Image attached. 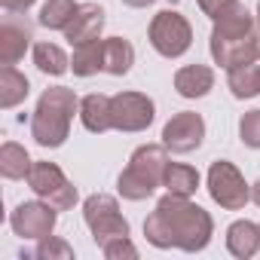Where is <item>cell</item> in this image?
Returning <instances> with one entry per match:
<instances>
[{
  "instance_id": "31",
  "label": "cell",
  "mask_w": 260,
  "mask_h": 260,
  "mask_svg": "<svg viewBox=\"0 0 260 260\" xmlns=\"http://www.w3.org/2000/svg\"><path fill=\"white\" fill-rule=\"evenodd\" d=\"M122 4H128V7H138V10H141V7H150L153 0H122Z\"/></svg>"
},
{
  "instance_id": "20",
  "label": "cell",
  "mask_w": 260,
  "mask_h": 260,
  "mask_svg": "<svg viewBox=\"0 0 260 260\" xmlns=\"http://www.w3.org/2000/svg\"><path fill=\"white\" fill-rule=\"evenodd\" d=\"M31 156H28V150L25 147H19V144H13V141H7L4 147H0V175L4 178H10V181H22V178H28L31 175Z\"/></svg>"
},
{
  "instance_id": "25",
  "label": "cell",
  "mask_w": 260,
  "mask_h": 260,
  "mask_svg": "<svg viewBox=\"0 0 260 260\" xmlns=\"http://www.w3.org/2000/svg\"><path fill=\"white\" fill-rule=\"evenodd\" d=\"M34 64H37L43 74H52V77H61V74L71 68L68 55H64L55 43H37V46H34Z\"/></svg>"
},
{
  "instance_id": "23",
  "label": "cell",
  "mask_w": 260,
  "mask_h": 260,
  "mask_svg": "<svg viewBox=\"0 0 260 260\" xmlns=\"http://www.w3.org/2000/svg\"><path fill=\"white\" fill-rule=\"evenodd\" d=\"M162 184H166V190H169V193H175V196H193V193H196V187H199V172H196L193 166L169 162Z\"/></svg>"
},
{
  "instance_id": "18",
  "label": "cell",
  "mask_w": 260,
  "mask_h": 260,
  "mask_svg": "<svg viewBox=\"0 0 260 260\" xmlns=\"http://www.w3.org/2000/svg\"><path fill=\"white\" fill-rule=\"evenodd\" d=\"M226 86H230V92L236 98H254V95H260V64L248 61V64L230 68Z\"/></svg>"
},
{
  "instance_id": "16",
  "label": "cell",
  "mask_w": 260,
  "mask_h": 260,
  "mask_svg": "<svg viewBox=\"0 0 260 260\" xmlns=\"http://www.w3.org/2000/svg\"><path fill=\"white\" fill-rule=\"evenodd\" d=\"M211 86H214V74L205 64H187L175 74V89L184 98H202V95H208Z\"/></svg>"
},
{
  "instance_id": "30",
  "label": "cell",
  "mask_w": 260,
  "mask_h": 260,
  "mask_svg": "<svg viewBox=\"0 0 260 260\" xmlns=\"http://www.w3.org/2000/svg\"><path fill=\"white\" fill-rule=\"evenodd\" d=\"M0 4H4L7 13H25V10L34 4V0H0Z\"/></svg>"
},
{
  "instance_id": "29",
  "label": "cell",
  "mask_w": 260,
  "mask_h": 260,
  "mask_svg": "<svg viewBox=\"0 0 260 260\" xmlns=\"http://www.w3.org/2000/svg\"><path fill=\"white\" fill-rule=\"evenodd\" d=\"M223 4H226V0H199V10H202L208 19H214V16H217V10H220Z\"/></svg>"
},
{
  "instance_id": "3",
  "label": "cell",
  "mask_w": 260,
  "mask_h": 260,
  "mask_svg": "<svg viewBox=\"0 0 260 260\" xmlns=\"http://www.w3.org/2000/svg\"><path fill=\"white\" fill-rule=\"evenodd\" d=\"M166 144H147V147H138L128 159V169L119 175V196L122 199H132V202H141L147 199L166 178V169H169V156H166Z\"/></svg>"
},
{
  "instance_id": "9",
  "label": "cell",
  "mask_w": 260,
  "mask_h": 260,
  "mask_svg": "<svg viewBox=\"0 0 260 260\" xmlns=\"http://www.w3.org/2000/svg\"><path fill=\"white\" fill-rule=\"evenodd\" d=\"M202 138H205V119L193 110L175 113L162 128V144L172 153H190L202 144Z\"/></svg>"
},
{
  "instance_id": "14",
  "label": "cell",
  "mask_w": 260,
  "mask_h": 260,
  "mask_svg": "<svg viewBox=\"0 0 260 260\" xmlns=\"http://www.w3.org/2000/svg\"><path fill=\"white\" fill-rule=\"evenodd\" d=\"M31 43V28L7 19L0 25V64H16Z\"/></svg>"
},
{
  "instance_id": "24",
  "label": "cell",
  "mask_w": 260,
  "mask_h": 260,
  "mask_svg": "<svg viewBox=\"0 0 260 260\" xmlns=\"http://www.w3.org/2000/svg\"><path fill=\"white\" fill-rule=\"evenodd\" d=\"M77 10H80V4H74V0H46L40 10V25L49 31H64L71 25V19L77 16Z\"/></svg>"
},
{
  "instance_id": "13",
  "label": "cell",
  "mask_w": 260,
  "mask_h": 260,
  "mask_svg": "<svg viewBox=\"0 0 260 260\" xmlns=\"http://www.w3.org/2000/svg\"><path fill=\"white\" fill-rule=\"evenodd\" d=\"M101 28H104V10H101L98 4H80L77 16H74L71 25L64 28V40H68L71 46L92 43V40H98Z\"/></svg>"
},
{
  "instance_id": "27",
  "label": "cell",
  "mask_w": 260,
  "mask_h": 260,
  "mask_svg": "<svg viewBox=\"0 0 260 260\" xmlns=\"http://www.w3.org/2000/svg\"><path fill=\"white\" fill-rule=\"evenodd\" d=\"M239 138L245 147H260V110H248L239 119Z\"/></svg>"
},
{
  "instance_id": "8",
  "label": "cell",
  "mask_w": 260,
  "mask_h": 260,
  "mask_svg": "<svg viewBox=\"0 0 260 260\" xmlns=\"http://www.w3.org/2000/svg\"><path fill=\"white\" fill-rule=\"evenodd\" d=\"M110 119L119 132H144L153 122V101L141 92H119L110 98Z\"/></svg>"
},
{
  "instance_id": "2",
  "label": "cell",
  "mask_w": 260,
  "mask_h": 260,
  "mask_svg": "<svg viewBox=\"0 0 260 260\" xmlns=\"http://www.w3.org/2000/svg\"><path fill=\"white\" fill-rule=\"evenodd\" d=\"M77 107H80V98L71 89H64V86L46 89L43 98L37 101V110L31 119V138L40 147H61L71 132V119H74Z\"/></svg>"
},
{
  "instance_id": "19",
  "label": "cell",
  "mask_w": 260,
  "mask_h": 260,
  "mask_svg": "<svg viewBox=\"0 0 260 260\" xmlns=\"http://www.w3.org/2000/svg\"><path fill=\"white\" fill-rule=\"evenodd\" d=\"M135 64V49L128 40L122 37H110L104 40V71L113 74V77H122L128 74V68Z\"/></svg>"
},
{
  "instance_id": "26",
  "label": "cell",
  "mask_w": 260,
  "mask_h": 260,
  "mask_svg": "<svg viewBox=\"0 0 260 260\" xmlns=\"http://www.w3.org/2000/svg\"><path fill=\"white\" fill-rule=\"evenodd\" d=\"M31 257H40V260H71V257H74V248H71L68 242L55 239V236H46V239H40V245L31 251Z\"/></svg>"
},
{
  "instance_id": "28",
  "label": "cell",
  "mask_w": 260,
  "mask_h": 260,
  "mask_svg": "<svg viewBox=\"0 0 260 260\" xmlns=\"http://www.w3.org/2000/svg\"><path fill=\"white\" fill-rule=\"evenodd\" d=\"M101 251H104L107 260H135V257H138V248L128 242V236H125V239H116V242H110V245H104Z\"/></svg>"
},
{
  "instance_id": "22",
  "label": "cell",
  "mask_w": 260,
  "mask_h": 260,
  "mask_svg": "<svg viewBox=\"0 0 260 260\" xmlns=\"http://www.w3.org/2000/svg\"><path fill=\"white\" fill-rule=\"evenodd\" d=\"M71 68L77 77H92L98 71H104V40H92V43H83L74 49V58H71Z\"/></svg>"
},
{
  "instance_id": "7",
  "label": "cell",
  "mask_w": 260,
  "mask_h": 260,
  "mask_svg": "<svg viewBox=\"0 0 260 260\" xmlns=\"http://www.w3.org/2000/svg\"><path fill=\"white\" fill-rule=\"evenodd\" d=\"M208 193H211V199H214L220 208H226V211H239V208H245V202L251 199V190H248L245 178H242L239 169H236L233 162H226V159H220V162H214V166L208 169Z\"/></svg>"
},
{
  "instance_id": "10",
  "label": "cell",
  "mask_w": 260,
  "mask_h": 260,
  "mask_svg": "<svg viewBox=\"0 0 260 260\" xmlns=\"http://www.w3.org/2000/svg\"><path fill=\"white\" fill-rule=\"evenodd\" d=\"M16 236L22 239H46L52 230H55V208L49 202H22L13 217H10Z\"/></svg>"
},
{
  "instance_id": "1",
  "label": "cell",
  "mask_w": 260,
  "mask_h": 260,
  "mask_svg": "<svg viewBox=\"0 0 260 260\" xmlns=\"http://www.w3.org/2000/svg\"><path fill=\"white\" fill-rule=\"evenodd\" d=\"M211 217L205 208L193 205L190 196H162L153 214L144 220V236L156 248H181V251H202L211 242Z\"/></svg>"
},
{
  "instance_id": "12",
  "label": "cell",
  "mask_w": 260,
  "mask_h": 260,
  "mask_svg": "<svg viewBox=\"0 0 260 260\" xmlns=\"http://www.w3.org/2000/svg\"><path fill=\"white\" fill-rule=\"evenodd\" d=\"M254 28H257V25H254L251 13L239 4V0H226V4L217 10V16H214V31H211V37H214V40H242V37H248Z\"/></svg>"
},
{
  "instance_id": "6",
  "label": "cell",
  "mask_w": 260,
  "mask_h": 260,
  "mask_svg": "<svg viewBox=\"0 0 260 260\" xmlns=\"http://www.w3.org/2000/svg\"><path fill=\"white\" fill-rule=\"evenodd\" d=\"M28 184L55 211H68V208L77 205V187L61 175V169L55 162H34L31 175H28Z\"/></svg>"
},
{
  "instance_id": "17",
  "label": "cell",
  "mask_w": 260,
  "mask_h": 260,
  "mask_svg": "<svg viewBox=\"0 0 260 260\" xmlns=\"http://www.w3.org/2000/svg\"><path fill=\"white\" fill-rule=\"evenodd\" d=\"M80 119H83V125L89 128V132H95V135H101V132H107V128H113V119H110V98L107 95H86L83 101H80Z\"/></svg>"
},
{
  "instance_id": "4",
  "label": "cell",
  "mask_w": 260,
  "mask_h": 260,
  "mask_svg": "<svg viewBox=\"0 0 260 260\" xmlns=\"http://www.w3.org/2000/svg\"><path fill=\"white\" fill-rule=\"evenodd\" d=\"M83 217H86V223H89L92 239H95L98 248H104V245H110V242L128 236V223H125V217L119 214L116 199L107 196V193L89 196L86 205H83Z\"/></svg>"
},
{
  "instance_id": "5",
  "label": "cell",
  "mask_w": 260,
  "mask_h": 260,
  "mask_svg": "<svg viewBox=\"0 0 260 260\" xmlns=\"http://www.w3.org/2000/svg\"><path fill=\"white\" fill-rule=\"evenodd\" d=\"M150 43H153V49H156L162 58H178V55H184V52L190 49V43H193V28H190V22H187L181 13L162 10V13H156L153 22H150Z\"/></svg>"
},
{
  "instance_id": "33",
  "label": "cell",
  "mask_w": 260,
  "mask_h": 260,
  "mask_svg": "<svg viewBox=\"0 0 260 260\" xmlns=\"http://www.w3.org/2000/svg\"><path fill=\"white\" fill-rule=\"evenodd\" d=\"M257 28H260V4H257Z\"/></svg>"
},
{
  "instance_id": "15",
  "label": "cell",
  "mask_w": 260,
  "mask_h": 260,
  "mask_svg": "<svg viewBox=\"0 0 260 260\" xmlns=\"http://www.w3.org/2000/svg\"><path fill=\"white\" fill-rule=\"evenodd\" d=\"M226 248L233 257H254L260 251V223H251V220H236L230 230H226Z\"/></svg>"
},
{
  "instance_id": "11",
  "label": "cell",
  "mask_w": 260,
  "mask_h": 260,
  "mask_svg": "<svg viewBox=\"0 0 260 260\" xmlns=\"http://www.w3.org/2000/svg\"><path fill=\"white\" fill-rule=\"evenodd\" d=\"M211 55L220 68H236L248 61H260V28H254L242 40H214L211 37Z\"/></svg>"
},
{
  "instance_id": "21",
  "label": "cell",
  "mask_w": 260,
  "mask_h": 260,
  "mask_svg": "<svg viewBox=\"0 0 260 260\" xmlns=\"http://www.w3.org/2000/svg\"><path fill=\"white\" fill-rule=\"evenodd\" d=\"M25 95H28V77L19 74L13 64H4V71H0V107L10 110L19 101H25Z\"/></svg>"
},
{
  "instance_id": "32",
  "label": "cell",
  "mask_w": 260,
  "mask_h": 260,
  "mask_svg": "<svg viewBox=\"0 0 260 260\" xmlns=\"http://www.w3.org/2000/svg\"><path fill=\"white\" fill-rule=\"evenodd\" d=\"M251 199H254V202H257V205H260V181H257V184H254V190H251Z\"/></svg>"
}]
</instances>
